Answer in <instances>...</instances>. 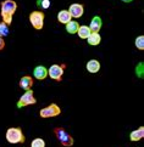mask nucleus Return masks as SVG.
<instances>
[{"mask_svg":"<svg viewBox=\"0 0 144 147\" xmlns=\"http://www.w3.org/2000/svg\"><path fill=\"white\" fill-rule=\"evenodd\" d=\"M33 77L38 80H44L48 77V68L44 66H37L33 69Z\"/></svg>","mask_w":144,"mask_h":147,"instance_id":"nucleus-10","label":"nucleus"},{"mask_svg":"<svg viewBox=\"0 0 144 147\" xmlns=\"http://www.w3.org/2000/svg\"><path fill=\"white\" fill-rule=\"evenodd\" d=\"M4 48H5V40L3 38H0V51L4 50Z\"/></svg>","mask_w":144,"mask_h":147,"instance_id":"nucleus-23","label":"nucleus"},{"mask_svg":"<svg viewBox=\"0 0 144 147\" xmlns=\"http://www.w3.org/2000/svg\"><path fill=\"white\" fill-rule=\"evenodd\" d=\"M57 21L62 24H67L70 21H72V17L67 10H61V11L57 13Z\"/></svg>","mask_w":144,"mask_h":147,"instance_id":"nucleus-14","label":"nucleus"},{"mask_svg":"<svg viewBox=\"0 0 144 147\" xmlns=\"http://www.w3.org/2000/svg\"><path fill=\"white\" fill-rule=\"evenodd\" d=\"M134 45H136V48L138 50H141V51L144 50V35L137 36L136 40H134Z\"/></svg>","mask_w":144,"mask_h":147,"instance_id":"nucleus-18","label":"nucleus"},{"mask_svg":"<svg viewBox=\"0 0 144 147\" xmlns=\"http://www.w3.org/2000/svg\"><path fill=\"white\" fill-rule=\"evenodd\" d=\"M54 134L56 136L57 141L60 142L63 147H72L74 144V140L72 138V135L68 133L67 130H65L61 127H57L54 129Z\"/></svg>","mask_w":144,"mask_h":147,"instance_id":"nucleus-3","label":"nucleus"},{"mask_svg":"<svg viewBox=\"0 0 144 147\" xmlns=\"http://www.w3.org/2000/svg\"><path fill=\"white\" fill-rule=\"evenodd\" d=\"M33 84H34V79L31 76H23L20 79L18 85L21 89H23L25 91H27V90H31V88L33 86Z\"/></svg>","mask_w":144,"mask_h":147,"instance_id":"nucleus-9","label":"nucleus"},{"mask_svg":"<svg viewBox=\"0 0 144 147\" xmlns=\"http://www.w3.org/2000/svg\"><path fill=\"white\" fill-rule=\"evenodd\" d=\"M37 103V98L34 97V92L33 90H27L25 91V94L20 97L17 101V108H22L26 106H31V105H35Z\"/></svg>","mask_w":144,"mask_h":147,"instance_id":"nucleus-6","label":"nucleus"},{"mask_svg":"<svg viewBox=\"0 0 144 147\" xmlns=\"http://www.w3.org/2000/svg\"><path fill=\"white\" fill-rule=\"evenodd\" d=\"M122 1H124V3H132L133 0H122Z\"/></svg>","mask_w":144,"mask_h":147,"instance_id":"nucleus-24","label":"nucleus"},{"mask_svg":"<svg viewBox=\"0 0 144 147\" xmlns=\"http://www.w3.org/2000/svg\"><path fill=\"white\" fill-rule=\"evenodd\" d=\"M87 41H88V44L89 45H92V46H97L100 44V41H101V36L99 33H95V32H92L89 34V36L87 38Z\"/></svg>","mask_w":144,"mask_h":147,"instance_id":"nucleus-15","label":"nucleus"},{"mask_svg":"<svg viewBox=\"0 0 144 147\" xmlns=\"http://www.w3.org/2000/svg\"><path fill=\"white\" fill-rule=\"evenodd\" d=\"M17 10V4L15 0H4L1 3V18L5 24L10 26L12 23V16Z\"/></svg>","mask_w":144,"mask_h":147,"instance_id":"nucleus-1","label":"nucleus"},{"mask_svg":"<svg viewBox=\"0 0 144 147\" xmlns=\"http://www.w3.org/2000/svg\"><path fill=\"white\" fill-rule=\"evenodd\" d=\"M31 147H45V141L42 138H35L34 140H32Z\"/></svg>","mask_w":144,"mask_h":147,"instance_id":"nucleus-20","label":"nucleus"},{"mask_svg":"<svg viewBox=\"0 0 144 147\" xmlns=\"http://www.w3.org/2000/svg\"><path fill=\"white\" fill-rule=\"evenodd\" d=\"M60 114H61V108L56 103H50L49 106L42 108L39 111L40 118H53V117H57Z\"/></svg>","mask_w":144,"mask_h":147,"instance_id":"nucleus-5","label":"nucleus"},{"mask_svg":"<svg viewBox=\"0 0 144 147\" xmlns=\"http://www.w3.org/2000/svg\"><path fill=\"white\" fill-rule=\"evenodd\" d=\"M40 5L43 9H48L50 6V0H40Z\"/></svg>","mask_w":144,"mask_h":147,"instance_id":"nucleus-22","label":"nucleus"},{"mask_svg":"<svg viewBox=\"0 0 144 147\" xmlns=\"http://www.w3.org/2000/svg\"><path fill=\"white\" fill-rule=\"evenodd\" d=\"M63 65H51L50 68H48V76L55 82H61L63 76Z\"/></svg>","mask_w":144,"mask_h":147,"instance_id":"nucleus-7","label":"nucleus"},{"mask_svg":"<svg viewBox=\"0 0 144 147\" xmlns=\"http://www.w3.org/2000/svg\"><path fill=\"white\" fill-rule=\"evenodd\" d=\"M136 74L138 78H143L144 76V63L143 62H139V63L137 65L136 67Z\"/></svg>","mask_w":144,"mask_h":147,"instance_id":"nucleus-21","label":"nucleus"},{"mask_svg":"<svg viewBox=\"0 0 144 147\" xmlns=\"http://www.w3.org/2000/svg\"><path fill=\"white\" fill-rule=\"evenodd\" d=\"M44 18H45V15L42 11H33L29 15V22L32 24V27H33L34 29H37V30L43 29Z\"/></svg>","mask_w":144,"mask_h":147,"instance_id":"nucleus-4","label":"nucleus"},{"mask_svg":"<svg viewBox=\"0 0 144 147\" xmlns=\"http://www.w3.org/2000/svg\"><path fill=\"white\" fill-rule=\"evenodd\" d=\"M65 26H66V32L68 34H77V30L79 28V24L77 21H70V22Z\"/></svg>","mask_w":144,"mask_h":147,"instance_id":"nucleus-16","label":"nucleus"},{"mask_svg":"<svg viewBox=\"0 0 144 147\" xmlns=\"http://www.w3.org/2000/svg\"><path fill=\"white\" fill-rule=\"evenodd\" d=\"M6 35H9V26L4 22H0V38L4 39Z\"/></svg>","mask_w":144,"mask_h":147,"instance_id":"nucleus-19","label":"nucleus"},{"mask_svg":"<svg viewBox=\"0 0 144 147\" xmlns=\"http://www.w3.org/2000/svg\"><path fill=\"white\" fill-rule=\"evenodd\" d=\"M67 11L70 12L72 18H79V17H82L84 13V6L82 4H72V5H70V9H68Z\"/></svg>","mask_w":144,"mask_h":147,"instance_id":"nucleus-8","label":"nucleus"},{"mask_svg":"<svg viewBox=\"0 0 144 147\" xmlns=\"http://www.w3.org/2000/svg\"><path fill=\"white\" fill-rule=\"evenodd\" d=\"M5 138L6 141L11 145H17V144H23L26 141L23 131L21 128H9L5 133Z\"/></svg>","mask_w":144,"mask_h":147,"instance_id":"nucleus-2","label":"nucleus"},{"mask_svg":"<svg viewBox=\"0 0 144 147\" xmlns=\"http://www.w3.org/2000/svg\"><path fill=\"white\" fill-rule=\"evenodd\" d=\"M144 138V127H139L138 129L131 131L130 134V140L132 142H138Z\"/></svg>","mask_w":144,"mask_h":147,"instance_id":"nucleus-13","label":"nucleus"},{"mask_svg":"<svg viewBox=\"0 0 144 147\" xmlns=\"http://www.w3.org/2000/svg\"><path fill=\"white\" fill-rule=\"evenodd\" d=\"M90 33H92V32H90L89 27H88V26H84V24L83 26H79V28L77 30V34H78V36L81 39H87Z\"/></svg>","mask_w":144,"mask_h":147,"instance_id":"nucleus-17","label":"nucleus"},{"mask_svg":"<svg viewBox=\"0 0 144 147\" xmlns=\"http://www.w3.org/2000/svg\"><path fill=\"white\" fill-rule=\"evenodd\" d=\"M100 68H101V65H100V62L98 60H89L87 62V65H86V69L89 73H92V74L98 73L100 71Z\"/></svg>","mask_w":144,"mask_h":147,"instance_id":"nucleus-12","label":"nucleus"},{"mask_svg":"<svg viewBox=\"0 0 144 147\" xmlns=\"http://www.w3.org/2000/svg\"><path fill=\"white\" fill-rule=\"evenodd\" d=\"M101 26H103V21L99 16H94L90 21V24L88 26L90 32H95V33H99V30L101 29Z\"/></svg>","mask_w":144,"mask_h":147,"instance_id":"nucleus-11","label":"nucleus"}]
</instances>
